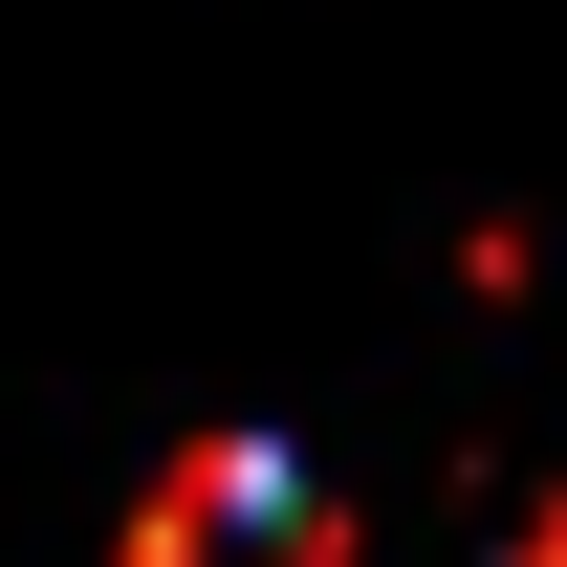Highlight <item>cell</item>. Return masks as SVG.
<instances>
[{
	"instance_id": "6da1fadb",
	"label": "cell",
	"mask_w": 567,
	"mask_h": 567,
	"mask_svg": "<svg viewBox=\"0 0 567 567\" xmlns=\"http://www.w3.org/2000/svg\"><path fill=\"white\" fill-rule=\"evenodd\" d=\"M132 567H350V524H328V481H306L284 436H197V458L132 502Z\"/></svg>"
}]
</instances>
